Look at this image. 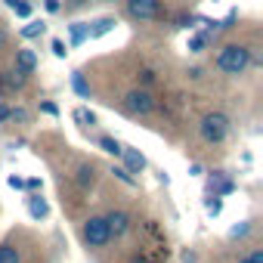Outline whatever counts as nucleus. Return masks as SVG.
Returning <instances> with one entry per match:
<instances>
[{
    "mask_svg": "<svg viewBox=\"0 0 263 263\" xmlns=\"http://www.w3.org/2000/svg\"><path fill=\"white\" fill-rule=\"evenodd\" d=\"M16 65H19V71L31 74V71L37 68V56H34L31 50H19V56H16Z\"/></svg>",
    "mask_w": 263,
    "mask_h": 263,
    "instance_id": "8",
    "label": "nucleus"
},
{
    "mask_svg": "<svg viewBox=\"0 0 263 263\" xmlns=\"http://www.w3.org/2000/svg\"><path fill=\"white\" fill-rule=\"evenodd\" d=\"M74 121H81V124H90V127H93V124H96V115H93V111H87V108H78V111H74Z\"/></svg>",
    "mask_w": 263,
    "mask_h": 263,
    "instance_id": "18",
    "label": "nucleus"
},
{
    "mask_svg": "<svg viewBox=\"0 0 263 263\" xmlns=\"http://www.w3.org/2000/svg\"><path fill=\"white\" fill-rule=\"evenodd\" d=\"M158 0H127V13L130 19H137V22H152L158 19Z\"/></svg>",
    "mask_w": 263,
    "mask_h": 263,
    "instance_id": "4",
    "label": "nucleus"
},
{
    "mask_svg": "<svg viewBox=\"0 0 263 263\" xmlns=\"http://www.w3.org/2000/svg\"><path fill=\"white\" fill-rule=\"evenodd\" d=\"M7 7L16 10V16H22V19L31 16V4H28V0H7Z\"/></svg>",
    "mask_w": 263,
    "mask_h": 263,
    "instance_id": "12",
    "label": "nucleus"
},
{
    "mask_svg": "<svg viewBox=\"0 0 263 263\" xmlns=\"http://www.w3.org/2000/svg\"><path fill=\"white\" fill-rule=\"evenodd\" d=\"M44 7H47V13H59V10H62L59 0H44Z\"/></svg>",
    "mask_w": 263,
    "mask_h": 263,
    "instance_id": "26",
    "label": "nucleus"
},
{
    "mask_svg": "<svg viewBox=\"0 0 263 263\" xmlns=\"http://www.w3.org/2000/svg\"><path fill=\"white\" fill-rule=\"evenodd\" d=\"M183 263H195V257L192 254H183Z\"/></svg>",
    "mask_w": 263,
    "mask_h": 263,
    "instance_id": "32",
    "label": "nucleus"
},
{
    "mask_svg": "<svg viewBox=\"0 0 263 263\" xmlns=\"http://www.w3.org/2000/svg\"><path fill=\"white\" fill-rule=\"evenodd\" d=\"M78 183H81V186H90V183H93V167H90V164H84V167L78 171Z\"/></svg>",
    "mask_w": 263,
    "mask_h": 263,
    "instance_id": "19",
    "label": "nucleus"
},
{
    "mask_svg": "<svg viewBox=\"0 0 263 263\" xmlns=\"http://www.w3.org/2000/svg\"><path fill=\"white\" fill-rule=\"evenodd\" d=\"M248 65H251V50L241 47V44H229V47H223L220 56H217V68H220L223 74H241Z\"/></svg>",
    "mask_w": 263,
    "mask_h": 263,
    "instance_id": "1",
    "label": "nucleus"
},
{
    "mask_svg": "<svg viewBox=\"0 0 263 263\" xmlns=\"http://www.w3.org/2000/svg\"><path fill=\"white\" fill-rule=\"evenodd\" d=\"M204 211H208V214H211V217H217V214H220V211H223V201H220V198H217V195H214V198H208V201H204Z\"/></svg>",
    "mask_w": 263,
    "mask_h": 263,
    "instance_id": "20",
    "label": "nucleus"
},
{
    "mask_svg": "<svg viewBox=\"0 0 263 263\" xmlns=\"http://www.w3.org/2000/svg\"><path fill=\"white\" fill-rule=\"evenodd\" d=\"M25 186H28V189H41V180H37V177H31V180H28Z\"/></svg>",
    "mask_w": 263,
    "mask_h": 263,
    "instance_id": "30",
    "label": "nucleus"
},
{
    "mask_svg": "<svg viewBox=\"0 0 263 263\" xmlns=\"http://www.w3.org/2000/svg\"><path fill=\"white\" fill-rule=\"evenodd\" d=\"M44 111H47V115H59V108H56L53 102H44Z\"/></svg>",
    "mask_w": 263,
    "mask_h": 263,
    "instance_id": "29",
    "label": "nucleus"
},
{
    "mask_svg": "<svg viewBox=\"0 0 263 263\" xmlns=\"http://www.w3.org/2000/svg\"><path fill=\"white\" fill-rule=\"evenodd\" d=\"M248 232H251V226H248V223H238V226H232V229H229V235H232V238H241V235H248Z\"/></svg>",
    "mask_w": 263,
    "mask_h": 263,
    "instance_id": "22",
    "label": "nucleus"
},
{
    "mask_svg": "<svg viewBox=\"0 0 263 263\" xmlns=\"http://www.w3.org/2000/svg\"><path fill=\"white\" fill-rule=\"evenodd\" d=\"M7 118H10V108H7V105H0V121H7Z\"/></svg>",
    "mask_w": 263,
    "mask_h": 263,
    "instance_id": "31",
    "label": "nucleus"
},
{
    "mask_svg": "<svg viewBox=\"0 0 263 263\" xmlns=\"http://www.w3.org/2000/svg\"><path fill=\"white\" fill-rule=\"evenodd\" d=\"M115 177H118L121 183H127V186H134V174H127L124 167H115Z\"/></svg>",
    "mask_w": 263,
    "mask_h": 263,
    "instance_id": "23",
    "label": "nucleus"
},
{
    "mask_svg": "<svg viewBox=\"0 0 263 263\" xmlns=\"http://www.w3.org/2000/svg\"><path fill=\"white\" fill-rule=\"evenodd\" d=\"M0 263H19V251H16L10 241L0 245Z\"/></svg>",
    "mask_w": 263,
    "mask_h": 263,
    "instance_id": "11",
    "label": "nucleus"
},
{
    "mask_svg": "<svg viewBox=\"0 0 263 263\" xmlns=\"http://www.w3.org/2000/svg\"><path fill=\"white\" fill-rule=\"evenodd\" d=\"M241 263H263V251H251Z\"/></svg>",
    "mask_w": 263,
    "mask_h": 263,
    "instance_id": "24",
    "label": "nucleus"
},
{
    "mask_svg": "<svg viewBox=\"0 0 263 263\" xmlns=\"http://www.w3.org/2000/svg\"><path fill=\"white\" fill-rule=\"evenodd\" d=\"M127 108L130 111H140V115H149L155 108V102H152V96L146 90H130L127 93Z\"/></svg>",
    "mask_w": 263,
    "mask_h": 263,
    "instance_id": "5",
    "label": "nucleus"
},
{
    "mask_svg": "<svg viewBox=\"0 0 263 263\" xmlns=\"http://www.w3.org/2000/svg\"><path fill=\"white\" fill-rule=\"evenodd\" d=\"M111 28H115V19H108V16H105V19H99L93 28H87V37H102V34H108Z\"/></svg>",
    "mask_w": 263,
    "mask_h": 263,
    "instance_id": "10",
    "label": "nucleus"
},
{
    "mask_svg": "<svg viewBox=\"0 0 263 263\" xmlns=\"http://www.w3.org/2000/svg\"><path fill=\"white\" fill-rule=\"evenodd\" d=\"M226 134H229V118L223 111H211L201 118V137L208 143H223Z\"/></svg>",
    "mask_w": 263,
    "mask_h": 263,
    "instance_id": "2",
    "label": "nucleus"
},
{
    "mask_svg": "<svg viewBox=\"0 0 263 263\" xmlns=\"http://www.w3.org/2000/svg\"><path fill=\"white\" fill-rule=\"evenodd\" d=\"M71 84H74V90H78V96H84V99H90V87H87V81H84V74H81V71H74V74H71Z\"/></svg>",
    "mask_w": 263,
    "mask_h": 263,
    "instance_id": "13",
    "label": "nucleus"
},
{
    "mask_svg": "<svg viewBox=\"0 0 263 263\" xmlns=\"http://www.w3.org/2000/svg\"><path fill=\"white\" fill-rule=\"evenodd\" d=\"M7 84H10V87H22V84H25V71H13V74L7 78Z\"/></svg>",
    "mask_w": 263,
    "mask_h": 263,
    "instance_id": "21",
    "label": "nucleus"
},
{
    "mask_svg": "<svg viewBox=\"0 0 263 263\" xmlns=\"http://www.w3.org/2000/svg\"><path fill=\"white\" fill-rule=\"evenodd\" d=\"M99 146H102V152H108V155H121V149H124L115 137H102V140H99Z\"/></svg>",
    "mask_w": 263,
    "mask_h": 263,
    "instance_id": "14",
    "label": "nucleus"
},
{
    "mask_svg": "<svg viewBox=\"0 0 263 263\" xmlns=\"http://www.w3.org/2000/svg\"><path fill=\"white\" fill-rule=\"evenodd\" d=\"M105 226H108V235H111V238H121V235L130 229V217H127L124 211H111V214L105 217Z\"/></svg>",
    "mask_w": 263,
    "mask_h": 263,
    "instance_id": "6",
    "label": "nucleus"
},
{
    "mask_svg": "<svg viewBox=\"0 0 263 263\" xmlns=\"http://www.w3.org/2000/svg\"><path fill=\"white\" fill-rule=\"evenodd\" d=\"M28 211H31V217H37V220H41V217H47V214H50V204H47L41 195H31V198H28Z\"/></svg>",
    "mask_w": 263,
    "mask_h": 263,
    "instance_id": "9",
    "label": "nucleus"
},
{
    "mask_svg": "<svg viewBox=\"0 0 263 263\" xmlns=\"http://www.w3.org/2000/svg\"><path fill=\"white\" fill-rule=\"evenodd\" d=\"M53 53H56L59 59H65V53H68V50H65V44H62V41H53Z\"/></svg>",
    "mask_w": 263,
    "mask_h": 263,
    "instance_id": "25",
    "label": "nucleus"
},
{
    "mask_svg": "<svg viewBox=\"0 0 263 263\" xmlns=\"http://www.w3.org/2000/svg\"><path fill=\"white\" fill-rule=\"evenodd\" d=\"M105 4H115V0H105Z\"/></svg>",
    "mask_w": 263,
    "mask_h": 263,
    "instance_id": "33",
    "label": "nucleus"
},
{
    "mask_svg": "<svg viewBox=\"0 0 263 263\" xmlns=\"http://www.w3.org/2000/svg\"><path fill=\"white\" fill-rule=\"evenodd\" d=\"M87 28H90V25H84V22H74V25H71V44H81V41L87 37Z\"/></svg>",
    "mask_w": 263,
    "mask_h": 263,
    "instance_id": "15",
    "label": "nucleus"
},
{
    "mask_svg": "<svg viewBox=\"0 0 263 263\" xmlns=\"http://www.w3.org/2000/svg\"><path fill=\"white\" fill-rule=\"evenodd\" d=\"M10 186H13V189H25V180H22V177H10Z\"/></svg>",
    "mask_w": 263,
    "mask_h": 263,
    "instance_id": "28",
    "label": "nucleus"
},
{
    "mask_svg": "<svg viewBox=\"0 0 263 263\" xmlns=\"http://www.w3.org/2000/svg\"><path fill=\"white\" fill-rule=\"evenodd\" d=\"M37 34H44V22H28L22 28V37H37Z\"/></svg>",
    "mask_w": 263,
    "mask_h": 263,
    "instance_id": "16",
    "label": "nucleus"
},
{
    "mask_svg": "<svg viewBox=\"0 0 263 263\" xmlns=\"http://www.w3.org/2000/svg\"><path fill=\"white\" fill-rule=\"evenodd\" d=\"M108 226H105V217H90L87 223H84V241L90 245V248H102V245H108Z\"/></svg>",
    "mask_w": 263,
    "mask_h": 263,
    "instance_id": "3",
    "label": "nucleus"
},
{
    "mask_svg": "<svg viewBox=\"0 0 263 263\" xmlns=\"http://www.w3.org/2000/svg\"><path fill=\"white\" fill-rule=\"evenodd\" d=\"M10 118H16V121H25V118H28V111H25V108H13V111H10Z\"/></svg>",
    "mask_w": 263,
    "mask_h": 263,
    "instance_id": "27",
    "label": "nucleus"
},
{
    "mask_svg": "<svg viewBox=\"0 0 263 263\" xmlns=\"http://www.w3.org/2000/svg\"><path fill=\"white\" fill-rule=\"evenodd\" d=\"M208 47V34H195V37H189V50L192 53H201Z\"/></svg>",
    "mask_w": 263,
    "mask_h": 263,
    "instance_id": "17",
    "label": "nucleus"
},
{
    "mask_svg": "<svg viewBox=\"0 0 263 263\" xmlns=\"http://www.w3.org/2000/svg\"><path fill=\"white\" fill-rule=\"evenodd\" d=\"M121 155H124V161H127V167H124L127 174H140V171L146 167V158H143V152H137V149H127V146H124Z\"/></svg>",
    "mask_w": 263,
    "mask_h": 263,
    "instance_id": "7",
    "label": "nucleus"
}]
</instances>
